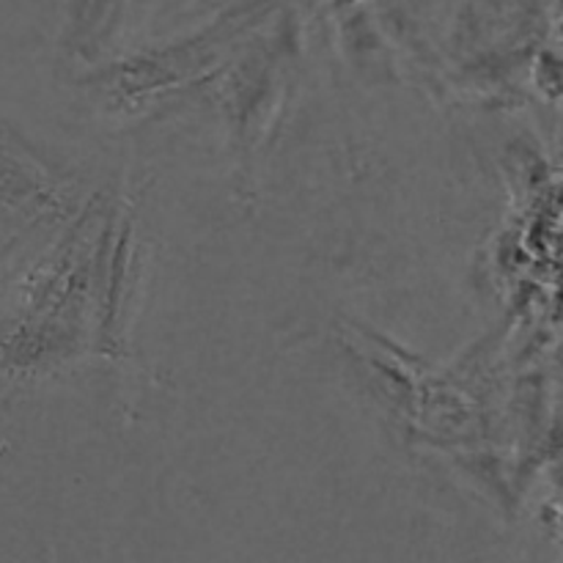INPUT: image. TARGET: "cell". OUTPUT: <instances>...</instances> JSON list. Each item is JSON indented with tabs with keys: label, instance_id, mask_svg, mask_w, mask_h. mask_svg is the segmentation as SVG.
Here are the masks:
<instances>
[{
	"label": "cell",
	"instance_id": "6da1fadb",
	"mask_svg": "<svg viewBox=\"0 0 563 563\" xmlns=\"http://www.w3.org/2000/svg\"><path fill=\"white\" fill-rule=\"evenodd\" d=\"M80 214L71 185L14 130L0 124V229H55Z\"/></svg>",
	"mask_w": 563,
	"mask_h": 563
},
{
	"label": "cell",
	"instance_id": "7a4b0ae2",
	"mask_svg": "<svg viewBox=\"0 0 563 563\" xmlns=\"http://www.w3.org/2000/svg\"><path fill=\"white\" fill-rule=\"evenodd\" d=\"M0 291H3V256H0Z\"/></svg>",
	"mask_w": 563,
	"mask_h": 563
}]
</instances>
